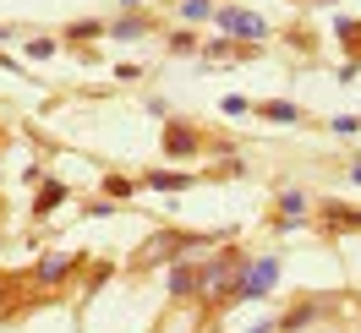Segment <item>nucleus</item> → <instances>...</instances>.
<instances>
[{
    "instance_id": "obj_1",
    "label": "nucleus",
    "mask_w": 361,
    "mask_h": 333,
    "mask_svg": "<svg viewBox=\"0 0 361 333\" xmlns=\"http://www.w3.org/2000/svg\"><path fill=\"white\" fill-rule=\"evenodd\" d=\"M214 235H154V241L142 246V263H164V257H192V251H203Z\"/></svg>"
},
{
    "instance_id": "obj_16",
    "label": "nucleus",
    "mask_w": 361,
    "mask_h": 333,
    "mask_svg": "<svg viewBox=\"0 0 361 333\" xmlns=\"http://www.w3.org/2000/svg\"><path fill=\"white\" fill-rule=\"evenodd\" d=\"M350 180H356V186H361V164H356V170H350Z\"/></svg>"
},
{
    "instance_id": "obj_9",
    "label": "nucleus",
    "mask_w": 361,
    "mask_h": 333,
    "mask_svg": "<svg viewBox=\"0 0 361 333\" xmlns=\"http://www.w3.org/2000/svg\"><path fill=\"white\" fill-rule=\"evenodd\" d=\"M208 11H214L208 0H180V17H186V23H203Z\"/></svg>"
},
{
    "instance_id": "obj_3",
    "label": "nucleus",
    "mask_w": 361,
    "mask_h": 333,
    "mask_svg": "<svg viewBox=\"0 0 361 333\" xmlns=\"http://www.w3.org/2000/svg\"><path fill=\"white\" fill-rule=\"evenodd\" d=\"M219 27H225L230 39H235V33H241V39H269V23H263V17H252V11H235V6L219 11Z\"/></svg>"
},
{
    "instance_id": "obj_11",
    "label": "nucleus",
    "mask_w": 361,
    "mask_h": 333,
    "mask_svg": "<svg viewBox=\"0 0 361 333\" xmlns=\"http://www.w3.org/2000/svg\"><path fill=\"white\" fill-rule=\"evenodd\" d=\"M142 27H148V23H142V17H126V23H115L110 33H115V39H137V33H142Z\"/></svg>"
},
{
    "instance_id": "obj_7",
    "label": "nucleus",
    "mask_w": 361,
    "mask_h": 333,
    "mask_svg": "<svg viewBox=\"0 0 361 333\" xmlns=\"http://www.w3.org/2000/svg\"><path fill=\"white\" fill-rule=\"evenodd\" d=\"M192 148H197V137L186 132V126H170V132H164V153H192Z\"/></svg>"
},
{
    "instance_id": "obj_13",
    "label": "nucleus",
    "mask_w": 361,
    "mask_h": 333,
    "mask_svg": "<svg viewBox=\"0 0 361 333\" xmlns=\"http://www.w3.org/2000/svg\"><path fill=\"white\" fill-rule=\"evenodd\" d=\"M263 115H269V120H295L301 110H295V104H263Z\"/></svg>"
},
{
    "instance_id": "obj_6",
    "label": "nucleus",
    "mask_w": 361,
    "mask_h": 333,
    "mask_svg": "<svg viewBox=\"0 0 361 333\" xmlns=\"http://www.w3.org/2000/svg\"><path fill=\"white\" fill-rule=\"evenodd\" d=\"M61 202H66V186H61V180H44V191H39V202H33V213L44 219L49 208H61Z\"/></svg>"
},
{
    "instance_id": "obj_10",
    "label": "nucleus",
    "mask_w": 361,
    "mask_h": 333,
    "mask_svg": "<svg viewBox=\"0 0 361 333\" xmlns=\"http://www.w3.org/2000/svg\"><path fill=\"white\" fill-rule=\"evenodd\" d=\"M148 186H159V191H180V186H192V175H148Z\"/></svg>"
},
{
    "instance_id": "obj_2",
    "label": "nucleus",
    "mask_w": 361,
    "mask_h": 333,
    "mask_svg": "<svg viewBox=\"0 0 361 333\" xmlns=\"http://www.w3.org/2000/svg\"><path fill=\"white\" fill-rule=\"evenodd\" d=\"M274 279H279V257H263V263H252L241 273V289H235V301H257V295H269Z\"/></svg>"
},
{
    "instance_id": "obj_8",
    "label": "nucleus",
    "mask_w": 361,
    "mask_h": 333,
    "mask_svg": "<svg viewBox=\"0 0 361 333\" xmlns=\"http://www.w3.org/2000/svg\"><path fill=\"white\" fill-rule=\"evenodd\" d=\"M323 213H329V224H345V230H361V213H356V208H339V202H329Z\"/></svg>"
},
{
    "instance_id": "obj_4",
    "label": "nucleus",
    "mask_w": 361,
    "mask_h": 333,
    "mask_svg": "<svg viewBox=\"0 0 361 333\" xmlns=\"http://www.w3.org/2000/svg\"><path fill=\"white\" fill-rule=\"evenodd\" d=\"M197 289H203V273H197V268H176V273H170V295H197Z\"/></svg>"
},
{
    "instance_id": "obj_12",
    "label": "nucleus",
    "mask_w": 361,
    "mask_h": 333,
    "mask_svg": "<svg viewBox=\"0 0 361 333\" xmlns=\"http://www.w3.org/2000/svg\"><path fill=\"white\" fill-rule=\"evenodd\" d=\"M279 208H285L290 219H301V208H307V197H301V191H285V197H279Z\"/></svg>"
},
{
    "instance_id": "obj_5",
    "label": "nucleus",
    "mask_w": 361,
    "mask_h": 333,
    "mask_svg": "<svg viewBox=\"0 0 361 333\" xmlns=\"http://www.w3.org/2000/svg\"><path fill=\"white\" fill-rule=\"evenodd\" d=\"M66 273H71V257H66V251H55V257L39 263V284H55V279H66Z\"/></svg>"
},
{
    "instance_id": "obj_14",
    "label": "nucleus",
    "mask_w": 361,
    "mask_h": 333,
    "mask_svg": "<svg viewBox=\"0 0 361 333\" xmlns=\"http://www.w3.org/2000/svg\"><path fill=\"white\" fill-rule=\"evenodd\" d=\"M27 55H33V61H44V55H55V44H49V39H33V44H27Z\"/></svg>"
},
{
    "instance_id": "obj_15",
    "label": "nucleus",
    "mask_w": 361,
    "mask_h": 333,
    "mask_svg": "<svg viewBox=\"0 0 361 333\" xmlns=\"http://www.w3.org/2000/svg\"><path fill=\"white\" fill-rule=\"evenodd\" d=\"M274 328H279V322H257V328H247V333H274Z\"/></svg>"
}]
</instances>
